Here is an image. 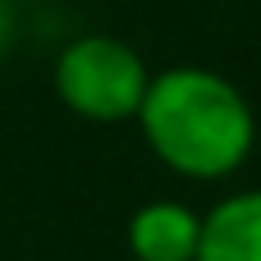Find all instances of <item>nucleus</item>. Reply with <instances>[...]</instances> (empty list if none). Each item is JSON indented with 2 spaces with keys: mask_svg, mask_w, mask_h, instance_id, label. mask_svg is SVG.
I'll return each instance as SVG.
<instances>
[{
  "mask_svg": "<svg viewBox=\"0 0 261 261\" xmlns=\"http://www.w3.org/2000/svg\"><path fill=\"white\" fill-rule=\"evenodd\" d=\"M133 124L156 165L188 184H229L248 170L261 138L248 92L211 64L156 69Z\"/></svg>",
  "mask_w": 261,
  "mask_h": 261,
  "instance_id": "f257e3e1",
  "label": "nucleus"
},
{
  "mask_svg": "<svg viewBox=\"0 0 261 261\" xmlns=\"http://www.w3.org/2000/svg\"><path fill=\"white\" fill-rule=\"evenodd\" d=\"M142 50L115 32H78L55 50L50 87L55 101L83 124H133L151 87Z\"/></svg>",
  "mask_w": 261,
  "mask_h": 261,
  "instance_id": "f03ea898",
  "label": "nucleus"
},
{
  "mask_svg": "<svg viewBox=\"0 0 261 261\" xmlns=\"http://www.w3.org/2000/svg\"><path fill=\"white\" fill-rule=\"evenodd\" d=\"M124 243L133 261H197L202 211L184 197H151L128 216Z\"/></svg>",
  "mask_w": 261,
  "mask_h": 261,
  "instance_id": "7ed1b4c3",
  "label": "nucleus"
},
{
  "mask_svg": "<svg viewBox=\"0 0 261 261\" xmlns=\"http://www.w3.org/2000/svg\"><path fill=\"white\" fill-rule=\"evenodd\" d=\"M197 261H261V184L229 188L202 211Z\"/></svg>",
  "mask_w": 261,
  "mask_h": 261,
  "instance_id": "20e7f679",
  "label": "nucleus"
},
{
  "mask_svg": "<svg viewBox=\"0 0 261 261\" xmlns=\"http://www.w3.org/2000/svg\"><path fill=\"white\" fill-rule=\"evenodd\" d=\"M18 41V0H0V60Z\"/></svg>",
  "mask_w": 261,
  "mask_h": 261,
  "instance_id": "39448f33",
  "label": "nucleus"
},
{
  "mask_svg": "<svg viewBox=\"0 0 261 261\" xmlns=\"http://www.w3.org/2000/svg\"><path fill=\"white\" fill-rule=\"evenodd\" d=\"M18 5H23V0H18Z\"/></svg>",
  "mask_w": 261,
  "mask_h": 261,
  "instance_id": "423d86ee",
  "label": "nucleus"
}]
</instances>
